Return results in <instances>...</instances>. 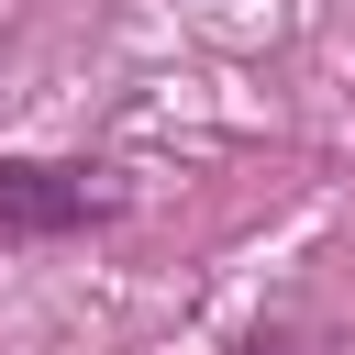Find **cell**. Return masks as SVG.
<instances>
[{"label": "cell", "instance_id": "obj_1", "mask_svg": "<svg viewBox=\"0 0 355 355\" xmlns=\"http://www.w3.org/2000/svg\"><path fill=\"white\" fill-rule=\"evenodd\" d=\"M100 211H111V178L100 166L0 155V244H55V233H89Z\"/></svg>", "mask_w": 355, "mask_h": 355}, {"label": "cell", "instance_id": "obj_2", "mask_svg": "<svg viewBox=\"0 0 355 355\" xmlns=\"http://www.w3.org/2000/svg\"><path fill=\"white\" fill-rule=\"evenodd\" d=\"M233 355H322V344H311V333H300V322H266V333H244V344H233Z\"/></svg>", "mask_w": 355, "mask_h": 355}]
</instances>
